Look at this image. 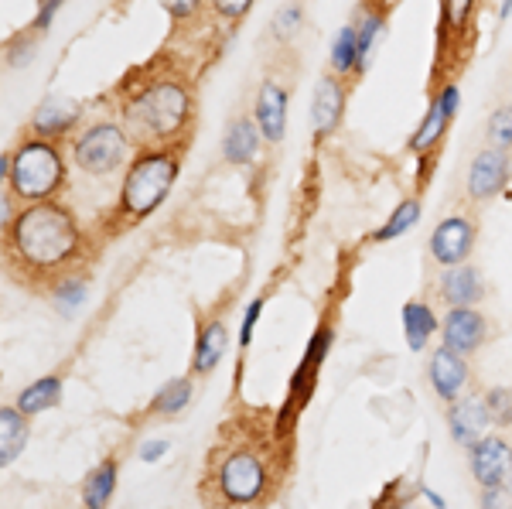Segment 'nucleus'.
Segmentation results:
<instances>
[{
	"mask_svg": "<svg viewBox=\"0 0 512 509\" xmlns=\"http://www.w3.org/2000/svg\"><path fill=\"white\" fill-rule=\"evenodd\" d=\"M472 246H475V226L465 216L441 219L431 233V257L441 267H461L472 257Z\"/></svg>",
	"mask_w": 512,
	"mask_h": 509,
	"instance_id": "9",
	"label": "nucleus"
},
{
	"mask_svg": "<svg viewBox=\"0 0 512 509\" xmlns=\"http://www.w3.org/2000/svg\"><path fill=\"white\" fill-rule=\"evenodd\" d=\"M485 332H489L485 315L475 308H451L448 318H444V346L461 352V356H468V352L482 346Z\"/></svg>",
	"mask_w": 512,
	"mask_h": 509,
	"instance_id": "14",
	"label": "nucleus"
},
{
	"mask_svg": "<svg viewBox=\"0 0 512 509\" xmlns=\"http://www.w3.org/2000/svg\"><path fill=\"white\" fill-rule=\"evenodd\" d=\"M485 404H489L492 424H499V428H509V424H512V390H506V387L489 390V393H485Z\"/></svg>",
	"mask_w": 512,
	"mask_h": 509,
	"instance_id": "30",
	"label": "nucleus"
},
{
	"mask_svg": "<svg viewBox=\"0 0 512 509\" xmlns=\"http://www.w3.org/2000/svg\"><path fill=\"white\" fill-rule=\"evenodd\" d=\"M229 346V328L226 322H209L202 328V335H198V346H195V359H192V369L195 373H212V369L219 366L222 352Z\"/></svg>",
	"mask_w": 512,
	"mask_h": 509,
	"instance_id": "20",
	"label": "nucleus"
},
{
	"mask_svg": "<svg viewBox=\"0 0 512 509\" xmlns=\"http://www.w3.org/2000/svg\"><path fill=\"white\" fill-rule=\"evenodd\" d=\"M332 72L342 79L359 72V35H355V24H345L332 41Z\"/></svg>",
	"mask_w": 512,
	"mask_h": 509,
	"instance_id": "23",
	"label": "nucleus"
},
{
	"mask_svg": "<svg viewBox=\"0 0 512 509\" xmlns=\"http://www.w3.org/2000/svg\"><path fill=\"white\" fill-rule=\"evenodd\" d=\"M274 482V465L263 445L256 441H236L212 455L209 465V492L226 506H253L267 499Z\"/></svg>",
	"mask_w": 512,
	"mask_h": 509,
	"instance_id": "3",
	"label": "nucleus"
},
{
	"mask_svg": "<svg viewBox=\"0 0 512 509\" xmlns=\"http://www.w3.org/2000/svg\"><path fill=\"white\" fill-rule=\"evenodd\" d=\"M448 117H444V110H441V103H431V110H427V117H424V123H420V127H417V134L414 137H410V151H431V147L437 144V141H441V134H444V130H448Z\"/></svg>",
	"mask_w": 512,
	"mask_h": 509,
	"instance_id": "26",
	"label": "nucleus"
},
{
	"mask_svg": "<svg viewBox=\"0 0 512 509\" xmlns=\"http://www.w3.org/2000/svg\"><path fill=\"white\" fill-rule=\"evenodd\" d=\"M205 0H161V7L171 14V21L185 24V21H195L198 11H202Z\"/></svg>",
	"mask_w": 512,
	"mask_h": 509,
	"instance_id": "34",
	"label": "nucleus"
},
{
	"mask_svg": "<svg viewBox=\"0 0 512 509\" xmlns=\"http://www.w3.org/2000/svg\"><path fill=\"white\" fill-rule=\"evenodd\" d=\"M345 113V82L335 72H325L315 86V100H311V134L315 141H325L338 127Z\"/></svg>",
	"mask_w": 512,
	"mask_h": 509,
	"instance_id": "10",
	"label": "nucleus"
},
{
	"mask_svg": "<svg viewBox=\"0 0 512 509\" xmlns=\"http://www.w3.org/2000/svg\"><path fill=\"white\" fill-rule=\"evenodd\" d=\"M14 199H18V195H14L11 188H4V199H0V212H4V233L14 226V219H18V216H14Z\"/></svg>",
	"mask_w": 512,
	"mask_h": 509,
	"instance_id": "40",
	"label": "nucleus"
},
{
	"mask_svg": "<svg viewBox=\"0 0 512 509\" xmlns=\"http://www.w3.org/2000/svg\"><path fill=\"white\" fill-rule=\"evenodd\" d=\"M332 349V328H318L315 332V342L308 346V356H304V363L301 369L304 373H311L315 376L318 373V366H321V359H325V352Z\"/></svg>",
	"mask_w": 512,
	"mask_h": 509,
	"instance_id": "32",
	"label": "nucleus"
},
{
	"mask_svg": "<svg viewBox=\"0 0 512 509\" xmlns=\"http://www.w3.org/2000/svg\"><path fill=\"white\" fill-rule=\"evenodd\" d=\"M76 123H79V106L76 103L62 100V96H48V100L35 110V117H31V130H35V137L55 141V137L69 134Z\"/></svg>",
	"mask_w": 512,
	"mask_h": 509,
	"instance_id": "15",
	"label": "nucleus"
},
{
	"mask_svg": "<svg viewBox=\"0 0 512 509\" xmlns=\"http://www.w3.org/2000/svg\"><path fill=\"white\" fill-rule=\"evenodd\" d=\"M393 509H410V506H407V503H400V506H393Z\"/></svg>",
	"mask_w": 512,
	"mask_h": 509,
	"instance_id": "43",
	"label": "nucleus"
},
{
	"mask_svg": "<svg viewBox=\"0 0 512 509\" xmlns=\"http://www.w3.org/2000/svg\"><path fill=\"white\" fill-rule=\"evenodd\" d=\"M260 311H263V298H256L253 305L246 308L243 328H239V346H250L253 342V325H256V318H260Z\"/></svg>",
	"mask_w": 512,
	"mask_h": 509,
	"instance_id": "36",
	"label": "nucleus"
},
{
	"mask_svg": "<svg viewBox=\"0 0 512 509\" xmlns=\"http://www.w3.org/2000/svg\"><path fill=\"white\" fill-rule=\"evenodd\" d=\"M260 127H256L253 117H236L233 123L226 127V134H222V158L229 164H250L256 158V151H260Z\"/></svg>",
	"mask_w": 512,
	"mask_h": 509,
	"instance_id": "17",
	"label": "nucleus"
},
{
	"mask_svg": "<svg viewBox=\"0 0 512 509\" xmlns=\"http://www.w3.org/2000/svg\"><path fill=\"white\" fill-rule=\"evenodd\" d=\"M192 380L188 376H181V380H171L164 383L158 397L151 400V414H161V417H175L181 414L188 404H192Z\"/></svg>",
	"mask_w": 512,
	"mask_h": 509,
	"instance_id": "24",
	"label": "nucleus"
},
{
	"mask_svg": "<svg viewBox=\"0 0 512 509\" xmlns=\"http://www.w3.org/2000/svg\"><path fill=\"white\" fill-rule=\"evenodd\" d=\"M468 465H472V475L482 489L502 486L512 472V445L499 434H485L475 445H468Z\"/></svg>",
	"mask_w": 512,
	"mask_h": 509,
	"instance_id": "8",
	"label": "nucleus"
},
{
	"mask_svg": "<svg viewBox=\"0 0 512 509\" xmlns=\"http://www.w3.org/2000/svg\"><path fill=\"white\" fill-rule=\"evenodd\" d=\"M164 455H168V441H147V445L140 448V458H144V462H158Z\"/></svg>",
	"mask_w": 512,
	"mask_h": 509,
	"instance_id": "41",
	"label": "nucleus"
},
{
	"mask_svg": "<svg viewBox=\"0 0 512 509\" xmlns=\"http://www.w3.org/2000/svg\"><path fill=\"white\" fill-rule=\"evenodd\" d=\"M195 113L192 89L178 76H154L123 100V127L140 147L175 144Z\"/></svg>",
	"mask_w": 512,
	"mask_h": 509,
	"instance_id": "2",
	"label": "nucleus"
},
{
	"mask_svg": "<svg viewBox=\"0 0 512 509\" xmlns=\"http://www.w3.org/2000/svg\"><path fill=\"white\" fill-rule=\"evenodd\" d=\"M178 171H181V151L175 144L140 147V154L130 161L127 175H123L120 212H127V219H134V223L137 219H147L168 199Z\"/></svg>",
	"mask_w": 512,
	"mask_h": 509,
	"instance_id": "4",
	"label": "nucleus"
},
{
	"mask_svg": "<svg viewBox=\"0 0 512 509\" xmlns=\"http://www.w3.org/2000/svg\"><path fill=\"white\" fill-rule=\"evenodd\" d=\"M297 21H301V7L297 4L284 7V11L277 14V31H287V35H291V31L297 28Z\"/></svg>",
	"mask_w": 512,
	"mask_h": 509,
	"instance_id": "39",
	"label": "nucleus"
},
{
	"mask_svg": "<svg viewBox=\"0 0 512 509\" xmlns=\"http://www.w3.org/2000/svg\"><path fill=\"white\" fill-rule=\"evenodd\" d=\"M441 298L448 301L451 308H475L478 301L485 298L482 277H478L475 267L461 264V267H444L441 274Z\"/></svg>",
	"mask_w": 512,
	"mask_h": 509,
	"instance_id": "16",
	"label": "nucleus"
},
{
	"mask_svg": "<svg viewBox=\"0 0 512 509\" xmlns=\"http://www.w3.org/2000/svg\"><path fill=\"white\" fill-rule=\"evenodd\" d=\"M417 219H420V202H417V199H403V202H396L393 216L386 219V226H383V229H376L373 240H376V243L396 240V236H403L410 226H417Z\"/></svg>",
	"mask_w": 512,
	"mask_h": 509,
	"instance_id": "27",
	"label": "nucleus"
},
{
	"mask_svg": "<svg viewBox=\"0 0 512 509\" xmlns=\"http://www.w3.org/2000/svg\"><path fill=\"white\" fill-rule=\"evenodd\" d=\"M86 298H89V284L82 281V277H62V281L55 284V291H52L55 308H59L65 318L76 315V311L86 305Z\"/></svg>",
	"mask_w": 512,
	"mask_h": 509,
	"instance_id": "28",
	"label": "nucleus"
},
{
	"mask_svg": "<svg viewBox=\"0 0 512 509\" xmlns=\"http://www.w3.org/2000/svg\"><path fill=\"white\" fill-rule=\"evenodd\" d=\"M65 185V161L62 151L45 137H28L11 154V175L7 188L18 195L21 202H48L59 195Z\"/></svg>",
	"mask_w": 512,
	"mask_h": 509,
	"instance_id": "5",
	"label": "nucleus"
},
{
	"mask_svg": "<svg viewBox=\"0 0 512 509\" xmlns=\"http://www.w3.org/2000/svg\"><path fill=\"white\" fill-rule=\"evenodd\" d=\"M130 134L127 127H120V123H93V127H86L82 134L76 137V144H72V161H76V168L82 175H93V178H106L113 175V171L123 168V161H127L130 154Z\"/></svg>",
	"mask_w": 512,
	"mask_h": 509,
	"instance_id": "6",
	"label": "nucleus"
},
{
	"mask_svg": "<svg viewBox=\"0 0 512 509\" xmlns=\"http://www.w3.org/2000/svg\"><path fill=\"white\" fill-rule=\"evenodd\" d=\"M14 260L38 277L62 274L79 257L82 233L69 205L62 202H28L7 229Z\"/></svg>",
	"mask_w": 512,
	"mask_h": 509,
	"instance_id": "1",
	"label": "nucleus"
},
{
	"mask_svg": "<svg viewBox=\"0 0 512 509\" xmlns=\"http://www.w3.org/2000/svg\"><path fill=\"white\" fill-rule=\"evenodd\" d=\"M441 11H444V24L461 35L472 21V11H475V0H441Z\"/></svg>",
	"mask_w": 512,
	"mask_h": 509,
	"instance_id": "29",
	"label": "nucleus"
},
{
	"mask_svg": "<svg viewBox=\"0 0 512 509\" xmlns=\"http://www.w3.org/2000/svg\"><path fill=\"white\" fill-rule=\"evenodd\" d=\"M506 486H509V489H512V472H509V479H506Z\"/></svg>",
	"mask_w": 512,
	"mask_h": 509,
	"instance_id": "44",
	"label": "nucleus"
},
{
	"mask_svg": "<svg viewBox=\"0 0 512 509\" xmlns=\"http://www.w3.org/2000/svg\"><path fill=\"white\" fill-rule=\"evenodd\" d=\"M478 509H512V489L502 482V486H489L478 496Z\"/></svg>",
	"mask_w": 512,
	"mask_h": 509,
	"instance_id": "35",
	"label": "nucleus"
},
{
	"mask_svg": "<svg viewBox=\"0 0 512 509\" xmlns=\"http://www.w3.org/2000/svg\"><path fill=\"white\" fill-rule=\"evenodd\" d=\"M383 31H386V14L383 11H366V18H362L359 28H355V35H359V72L369 69Z\"/></svg>",
	"mask_w": 512,
	"mask_h": 509,
	"instance_id": "25",
	"label": "nucleus"
},
{
	"mask_svg": "<svg viewBox=\"0 0 512 509\" xmlns=\"http://www.w3.org/2000/svg\"><path fill=\"white\" fill-rule=\"evenodd\" d=\"M253 4H256V0H209L212 14H216L219 21H226V24L243 21L246 14L253 11Z\"/></svg>",
	"mask_w": 512,
	"mask_h": 509,
	"instance_id": "33",
	"label": "nucleus"
},
{
	"mask_svg": "<svg viewBox=\"0 0 512 509\" xmlns=\"http://www.w3.org/2000/svg\"><path fill=\"white\" fill-rule=\"evenodd\" d=\"M489 141L492 147H512V103L499 106L489 120Z\"/></svg>",
	"mask_w": 512,
	"mask_h": 509,
	"instance_id": "31",
	"label": "nucleus"
},
{
	"mask_svg": "<svg viewBox=\"0 0 512 509\" xmlns=\"http://www.w3.org/2000/svg\"><path fill=\"white\" fill-rule=\"evenodd\" d=\"M62 0H38V18H35V31H48L55 21V14H59Z\"/></svg>",
	"mask_w": 512,
	"mask_h": 509,
	"instance_id": "37",
	"label": "nucleus"
},
{
	"mask_svg": "<svg viewBox=\"0 0 512 509\" xmlns=\"http://www.w3.org/2000/svg\"><path fill=\"white\" fill-rule=\"evenodd\" d=\"M62 400V376H41L31 387L18 393V410L28 417H38L45 410H52Z\"/></svg>",
	"mask_w": 512,
	"mask_h": 509,
	"instance_id": "21",
	"label": "nucleus"
},
{
	"mask_svg": "<svg viewBox=\"0 0 512 509\" xmlns=\"http://www.w3.org/2000/svg\"><path fill=\"white\" fill-rule=\"evenodd\" d=\"M28 414H21L18 407H0V465L11 469L18 462V455L28 445Z\"/></svg>",
	"mask_w": 512,
	"mask_h": 509,
	"instance_id": "18",
	"label": "nucleus"
},
{
	"mask_svg": "<svg viewBox=\"0 0 512 509\" xmlns=\"http://www.w3.org/2000/svg\"><path fill=\"white\" fill-rule=\"evenodd\" d=\"M403 332H407V346L420 352L427 346V339L437 332V318L424 301H407L403 305Z\"/></svg>",
	"mask_w": 512,
	"mask_h": 509,
	"instance_id": "22",
	"label": "nucleus"
},
{
	"mask_svg": "<svg viewBox=\"0 0 512 509\" xmlns=\"http://www.w3.org/2000/svg\"><path fill=\"white\" fill-rule=\"evenodd\" d=\"M499 14H502V21H506V18H509V14H512V0H502Z\"/></svg>",
	"mask_w": 512,
	"mask_h": 509,
	"instance_id": "42",
	"label": "nucleus"
},
{
	"mask_svg": "<svg viewBox=\"0 0 512 509\" xmlns=\"http://www.w3.org/2000/svg\"><path fill=\"white\" fill-rule=\"evenodd\" d=\"M253 120L260 127V134L267 137L270 144L284 141L287 130V89L274 79H263L260 89H256V103H253Z\"/></svg>",
	"mask_w": 512,
	"mask_h": 509,
	"instance_id": "12",
	"label": "nucleus"
},
{
	"mask_svg": "<svg viewBox=\"0 0 512 509\" xmlns=\"http://www.w3.org/2000/svg\"><path fill=\"white\" fill-rule=\"evenodd\" d=\"M458 86H454V82H448V86L441 89V93H437V103H441V110H444V117L448 120H454V113H458Z\"/></svg>",
	"mask_w": 512,
	"mask_h": 509,
	"instance_id": "38",
	"label": "nucleus"
},
{
	"mask_svg": "<svg viewBox=\"0 0 512 509\" xmlns=\"http://www.w3.org/2000/svg\"><path fill=\"white\" fill-rule=\"evenodd\" d=\"M492 428V414H489V404H485V397H458L448 410V431L451 438L458 441V445H475L478 438H485Z\"/></svg>",
	"mask_w": 512,
	"mask_h": 509,
	"instance_id": "11",
	"label": "nucleus"
},
{
	"mask_svg": "<svg viewBox=\"0 0 512 509\" xmlns=\"http://www.w3.org/2000/svg\"><path fill=\"white\" fill-rule=\"evenodd\" d=\"M117 489V458H103L82 482V503L86 509H106Z\"/></svg>",
	"mask_w": 512,
	"mask_h": 509,
	"instance_id": "19",
	"label": "nucleus"
},
{
	"mask_svg": "<svg viewBox=\"0 0 512 509\" xmlns=\"http://www.w3.org/2000/svg\"><path fill=\"white\" fill-rule=\"evenodd\" d=\"M509 171H512L509 147H485V151H478L472 158V168H468V195L475 202L495 199L509 185Z\"/></svg>",
	"mask_w": 512,
	"mask_h": 509,
	"instance_id": "7",
	"label": "nucleus"
},
{
	"mask_svg": "<svg viewBox=\"0 0 512 509\" xmlns=\"http://www.w3.org/2000/svg\"><path fill=\"white\" fill-rule=\"evenodd\" d=\"M427 376H431V387H434L437 397L454 404V400L461 397V390H465V383H468V363H465V356H461V352L441 346V349L431 352Z\"/></svg>",
	"mask_w": 512,
	"mask_h": 509,
	"instance_id": "13",
	"label": "nucleus"
}]
</instances>
